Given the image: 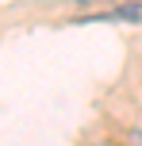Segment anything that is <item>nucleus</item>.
<instances>
[{
	"instance_id": "f257e3e1",
	"label": "nucleus",
	"mask_w": 142,
	"mask_h": 146,
	"mask_svg": "<svg viewBox=\"0 0 142 146\" xmlns=\"http://www.w3.org/2000/svg\"><path fill=\"white\" fill-rule=\"evenodd\" d=\"M89 19H112V23H142V0H131V4H115L112 12H92V15H81L77 23H89Z\"/></svg>"
}]
</instances>
